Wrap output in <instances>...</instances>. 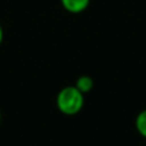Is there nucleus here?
<instances>
[{
	"instance_id": "obj_3",
	"label": "nucleus",
	"mask_w": 146,
	"mask_h": 146,
	"mask_svg": "<svg viewBox=\"0 0 146 146\" xmlns=\"http://www.w3.org/2000/svg\"><path fill=\"white\" fill-rule=\"evenodd\" d=\"M74 86L85 95V94L90 92V91L94 88V80L90 77V76H81V77L77 78Z\"/></svg>"
},
{
	"instance_id": "obj_4",
	"label": "nucleus",
	"mask_w": 146,
	"mask_h": 146,
	"mask_svg": "<svg viewBox=\"0 0 146 146\" xmlns=\"http://www.w3.org/2000/svg\"><path fill=\"white\" fill-rule=\"evenodd\" d=\"M135 127H136L137 132H139L144 139H146V109L141 110L137 114L136 121H135Z\"/></svg>"
},
{
	"instance_id": "obj_5",
	"label": "nucleus",
	"mask_w": 146,
	"mask_h": 146,
	"mask_svg": "<svg viewBox=\"0 0 146 146\" xmlns=\"http://www.w3.org/2000/svg\"><path fill=\"white\" fill-rule=\"evenodd\" d=\"M3 37H4V33H3V28H1V26H0V45H1V42H3Z\"/></svg>"
},
{
	"instance_id": "obj_6",
	"label": "nucleus",
	"mask_w": 146,
	"mask_h": 146,
	"mask_svg": "<svg viewBox=\"0 0 146 146\" xmlns=\"http://www.w3.org/2000/svg\"><path fill=\"white\" fill-rule=\"evenodd\" d=\"M0 123H1V113H0Z\"/></svg>"
},
{
	"instance_id": "obj_1",
	"label": "nucleus",
	"mask_w": 146,
	"mask_h": 146,
	"mask_svg": "<svg viewBox=\"0 0 146 146\" xmlns=\"http://www.w3.org/2000/svg\"><path fill=\"white\" fill-rule=\"evenodd\" d=\"M85 105V96L76 86H66L56 96V106L66 115H76Z\"/></svg>"
},
{
	"instance_id": "obj_2",
	"label": "nucleus",
	"mask_w": 146,
	"mask_h": 146,
	"mask_svg": "<svg viewBox=\"0 0 146 146\" xmlns=\"http://www.w3.org/2000/svg\"><path fill=\"white\" fill-rule=\"evenodd\" d=\"M64 9L69 13H81L88 7L90 0H60Z\"/></svg>"
}]
</instances>
